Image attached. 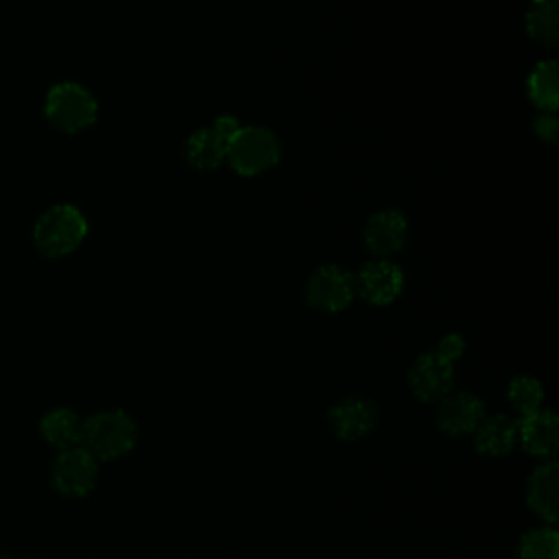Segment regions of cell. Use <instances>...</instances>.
<instances>
[{
	"label": "cell",
	"mask_w": 559,
	"mask_h": 559,
	"mask_svg": "<svg viewBox=\"0 0 559 559\" xmlns=\"http://www.w3.org/2000/svg\"><path fill=\"white\" fill-rule=\"evenodd\" d=\"M79 445L96 461L124 456L135 445V424L124 411H100L83 421Z\"/></svg>",
	"instance_id": "cell-1"
},
{
	"label": "cell",
	"mask_w": 559,
	"mask_h": 559,
	"mask_svg": "<svg viewBox=\"0 0 559 559\" xmlns=\"http://www.w3.org/2000/svg\"><path fill=\"white\" fill-rule=\"evenodd\" d=\"M87 236V221L74 205H55L46 210L33 229L35 247L46 258L72 253Z\"/></svg>",
	"instance_id": "cell-2"
},
{
	"label": "cell",
	"mask_w": 559,
	"mask_h": 559,
	"mask_svg": "<svg viewBox=\"0 0 559 559\" xmlns=\"http://www.w3.org/2000/svg\"><path fill=\"white\" fill-rule=\"evenodd\" d=\"M46 118L66 133H76L96 122L98 105L90 90L79 83L66 81L50 87L46 96Z\"/></svg>",
	"instance_id": "cell-3"
},
{
	"label": "cell",
	"mask_w": 559,
	"mask_h": 559,
	"mask_svg": "<svg viewBox=\"0 0 559 559\" xmlns=\"http://www.w3.org/2000/svg\"><path fill=\"white\" fill-rule=\"evenodd\" d=\"M225 157L240 175H260L280 159V140L273 131L258 124L240 127L227 144Z\"/></svg>",
	"instance_id": "cell-4"
},
{
	"label": "cell",
	"mask_w": 559,
	"mask_h": 559,
	"mask_svg": "<svg viewBox=\"0 0 559 559\" xmlns=\"http://www.w3.org/2000/svg\"><path fill=\"white\" fill-rule=\"evenodd\" d=\"M354 293V277L336 264H325L317 269L306 286L308 304L323 312H338L347 308Z\"/></svg>",
	"instance_id": "cell-5"
},
{
	"label": "cell",
	"mask_w": 559,
	"mask_h": 559,
	"mask_svg": "<svg viewBox=\"0 0 559 559\" xmlns=\"http://www.w3.org/2000/svg\"><path fill=\"white\" fill-rule=\"evenodd\" d=\"M98 476L96 459L81 445L61 450L52 465V485L66 496H85L94 489Z\"/></svg>",
	"instance_id": "cell-6"
},
{
	"label": "cell",
	"mask_w": 559,
	"mask_h": 559,
	"mask_svg": "<svg viewBox=\"0 0 559 559\" xmlns=\"http://www.w3.org/2000/svg\"><path fill=\"white\" fill-rule=\"evenodd\" d=\"M408 384L421 402H437L450 393L454 384V367L435 352L421 354L408 371Z\"/></svg>",
	"instance_id": "cell-7"
},
{
	"label": "cell",
	"mask_w": 559,
	"mask_h": 559,
	"mask_svg": "<svg viewBox=\"0 0 559 559\" xmlns=\"http://www.w3.org/2000/svg\"><path fill=\"white\" fill-rule=\"evenodd\" d=\"M354 286L369 304L386 306L402 293L404 273L389 260H373L358 271Z\"/></svg>",
	"instance_id": "cell-8"
},
{
	"label": "cell",
	"mask_w": 559,
	"mask_h": 559,
	"mask_svg": "<svg viewBox=\"0 0 559 559\" xmlns=\"http://www.w3.org/2000/svg\"><path fill=\"white\" fill-rule=\"evenodd\" d=\"M518 439L522 448L539 459H550L559 450V421L552 411H535L518 421Z\"/></svg>",
	"instance_id": "cell-9"
},
{
	"label": "cell",
	"mask_w": 559,
	"mask_h": 559,
	"mask_svg": "<svg viewBox=\"0 0 559 559\" xmlns=\"http://www.w3.org/2000/svg\"><path fill=\"white\" fill-rule=\"evenodd\" d=\"M362 238H365V245L376 255L386 258L406 245V238H408L406 216L397 210H380L369 218Z\"/></svg>",
	"instance_id": "cell-10"
},
{
	"label": "cell",
	"mask_w": 559,
	"mask_h": 559,
	"mask_svg": "<svg viewBox=\"0 0 559 559\" xmlns=\"http://www.w3.org/2000/svg\"><path fill=\"white\" fill-rule=\"evenodd\" d=\"M378 411L367 397H345L330 408V426L336 437L354 441L371 432L376 426Z\"/></svg>",
	"instance_id": "cell-11"
},
{
	"label": "cell",
	"mask_w": 559,
	"mask_h": 559,
	"mask_svg": "<svg viewBox=\"0 0 559 559\" xmlns=\"http://www.w3.org/2000/svg\"><path fill=\"white\" fill-rule=\"evenodd\" d=\"M483 417H485L483 402L472 393H454L450 397H443L437 411L439 428L452 437L474 432L476 426L483 421Z\"/></svg>",
	"instance_id": "cell-12"
},
{
	"label": "cell",
	"mask_w": 559,
	"mask_h": 559,
	"mask_svg": "<svg viewBox=\"0 0 559 559\" xmlns=\"http://www.w3.org/2000/svg\"><path fill=\"white\" fill-rule=\"evenodd\" d=\"M528 507L546 522L559 518V465L555 461L537 467L528 478Z\"/></svg>",
	"instance_id": "cell-13"
},
{
	"label": "cell",
	"mask_w": 559,
	"mask_h": 559,
	"mask_svg": "<svg viewBox=\"0 0 559 559\" xmlns=\"http://www.w3.org/2000/svg\"><path fill=\"white\" fill-rule=\"evenodd\" d=\"M476 448L487 456H502L513 450L518 441V421L507 415L483 417L476 426Z\"/></svg>",
	"instance_id": "cell-14"
},
{
	"label": "cell",
	"mask_w": 559,
	"mask_h": 559,
	"mask_svg": "<svg viewBox=\"0 0 559 559\" xmlns=\"http://www.w3.org/2000/svg\"><path fill=\"white\" fill-rule=\"evenodd\" d=\"M225 153L227 144L212 127L197 129L186 142V159L199 170L216 168L225 159Z\"/></svg>",
	"instance_id": "cell-15"
},
{
	"label": "cell",
	"mask_w": 559,
	"mask_h": 559,
	"mask_svg": "<svg viewBox=\"0 0 559 559\" xmlns=\"http://www.w3.org/2000/svg\"><path fill=\"white\" fill-rule=\"evenodd\" d=\"M83 421L70 408H55L41 419V435L59 450L79 445Z\"/></svg>",
	"instance_id": "cell-16"
},
{
	"label": "cell",
	"mask_w": 559,
	"mask_h": 559,
	"mask_svg": "<svg viewBox=\"0 0 559 559\" xmlns=\"http://www.w3.org/2000/svg\"><path fill=\"white\" fill-rule=\"evenodd\" d=\"M528 94L531 100L544 109V111H555L559 105V68L557 61L548 59L542 61L533 68L528 76Z\"/></svg>",
	"instance_id": "cell-17"
},
{
	"label": "cell",
	"mask_w": 559,
	"mask_h": 559,
	"mask_svg": "<svg viewBox=\"0 0 559 559\" xmlns=\"http://www.w3.org/2000/svg\"><path fill=\"white\" fill-rule=\"evenodd\" d=\"M520 559H559V535L550 526L533 528L520 539Z\"/></svg>",
	"instance_id": "cell-18"
},
{
	"label": "cell",
	"mask_w": 559,
	"mask_h": 559,
	"mask_svg": "<svg viewBox=\"0 0 559 559\" xmlns=\"http://www.w3.org/2000/svg\"><path fill=\"white\" fill-rule=\"evenodd\" d=\"M507 395H509V402L522 415H531V413L539 411L542 400H544V389H542L539 380H535L533 376H518L511 380Z\"/></svg>",
	"instance_id": "cell-19"
},
{
	"label": "cell",
	"mask_w": 559,
	"mask_h": 559,
	"mask_svg": "<svg viewBox=\"0 0 559 559\" xmlns=\"http://www.w3.org/2000/svg\"><path fill=\"white\" fill-rule=\"evenodd\" d=\"M528 33L548 44L557 39V0L535 2V9L528 13Z\"/></svg>",
	"instance_id": "cell-20"
},
{
	"label": "cell",
	"mask_w": 559,
	"mask_h": 559,
	"mask_svg": "<svg viewBox=\"0 0 559 559\" xmlns=\"http://www.w3.org/2000/svg\"><path fill=\"white\" fill-rule=\"evenodd\" d=\"M463 349H465L463 336H461V334H448V336H443V338L439 341L435 354L441 356V358L448 360V362H454V360L463 354Z\"/></svg>",
	"instance_id": "cell-21"
},
{
	"label": "cell",
	"mask_w": 559,
	"mask_h": 559,
	"mask_svg": "<svg viewBox=\"0 0 559 559\" xmlns=\"http://www.w3.org/2000/svg\"><path fill=\"white\" fill-rule=\"evenodd\" d=\"M557 131H559V122H557V118H555L552 111H546V114H542V116L535 120V133H537L542 140L555 142V140H557Z\"/></svg>",
	"instance_id": "cell-22"
},
{
	"label": "cell",
	"mask_w": 559,
	"mask_h": 559,
	"mask_svg": "<svg viewBox=\"0 0 559 559\" xmlns=\"http://www.w3.org/2000/svg\"><path fill=\"white\" fill-rule=\"evenodd\" d=\"M242 124L234 118V116H229V114H223V116H218L216 120H214V124H212V129L225 140V144H229L231 140H234V135L238 133V129H240Z\"/></svg>",
	"instance_id": "cell-23"
},
{
	"label": "cell",
	"mask_w": 559,
	"mask_h": 559,
	"mask_svg": "<svg viewBox=\"0 0 559 559\" xmlns=\"http://www.w3.org/2000/svg\"><path fill=\"white\" fill-rule=\"evenodd\" d=\"M535 2H542V0H535Z\"/></svg>",
	"instance_id": "cell-24"
},
{
	"label": "cell",
	"mask_w": 559,
	"mask_h": 559,
	"mask_svg": "<svg viewBox=\"0 0 559 559\" xmlns=\"http://www.w3.org/2000/svg\"><path fill=\"white\" fill-rule=\"evenodd\" d=\"M0 559H4V557H0Z\"/></svg>",
	"instance_id": "cell-25"
}]
</instances>
